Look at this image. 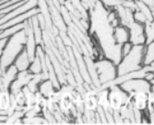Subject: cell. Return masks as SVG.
<instances>
[{
  "label": "cell",
  "instance_id": "15",
  "mask_svg": "<svg viewBox=\"0 0 154 125\" xmlns=\"http://www.w3.org/2000/svg\"><path fill=\"white\" fill-rule=\"evenodd\" d=\"M32 74H39L42 72V63L38 55H36L33 61L31 63L30 67L28 69Z\"/></svg>",
  "mask_w": 154,
  "mask_h": 125
},
{
  "label": "cell",
  "instance_id": "19",
  "mask_svg": "<svg viewBox=\"0 0 154 125\" xmlns=\"http://www.w3.org/2000/svg\"><path fill=\"white\" fill-rule=\"evenodd\" d=\"M113 116H114V120H115V124H123V119L120 115L119 110H117V109L113 110Z\"/></svg>",
  "mask_w": 154,
  "mask_h": 125
},
{
  "label": "cell",
  "instance_id": "5",
  "mask_svg": "<svg viewBox=\"0 0 154 125\" xmlns=\"http://www.w3.org/2000/svg\"><path fill=\"white\" fill-rule=\"evenodd\" d=\"M120 88L128 93L142 91L145 93H149L150 91L151 85L149 81L144 78H134L128 81H125L119 85Z\"/></svg>",
  "mask_w": 154,
  "mask_h": 125
},
{
  "label": "cell",
  "instance_id": "1",
  "mask_svg": "<svg viewBox=\"0 0 154 125\" xmlns=\"http://www.w3.org/2000/svg\"><path fill=\"white\" fill-rule=\"evenodd\" d=\"M27 35L24 30H21L8 38V43L2 52L0 57V67L2 75L6 72L7 68L14 64L18 55L25 48Z\"/></svg>",
  "mask_w": 154,
  "mask_h": 125
},
{
  "label": "cell",
  "instance_id": "11",
  "mask_svg": "<svg viewBox=\"0 0 154 125\" xmlns=\"http://www.w3.org/2000/svg\"><path fill=\"white\" fill-rule=\"evenodd\" d=\"M97 91V90H96ZM108 93H109V89H102L97 91V99H98V105L101 106L104 110L106 109H112L110 103H109V100H108Z\"/></svg>",
  "mask_w": 154,
  "mask_h": 125
},
{
  "label": "cell",
  "instance_id": "17",
  "mask_svg": "<svg viewBox=\"0 0 154 125\" xmlns=\"http://www.w3.org/2000/svg\"><path fill=\"white\" fill-rule=\"evenodd\" d=\"M134 20L136 22H138V23H141V24H145L148 19L147 18L145 17L144 14L141 12V11H139V10H136L134 11Z\"/></svg>",
  "mask_w": 154,
  "mask_h": 125
},
{
  "label": "cell",
  "instance_id": "6",
  "mask_svg": "<svg viewBox=\"0 0 154 125\" xmlns=\"http://www.w3.org/2000/svg\"><path fill=\"white\" fill-rule=\"evenodd\" d=\"M129 41L132 45H144L146 37L144 32V24L134 21L129 27Z\"/></svg>",
  "mask_w": 154,
  "mask_h": 125
},
{
  "label": "cell",
  "instance_id": "18",
  "mask_svg": "<svg viewBox=\"0 0 154 125\" xmlns=\"http://www.w3.org/2000/svg\"><path fill=\"white\" fill-rule=\"evenodd\" d=\"M132 46L133 45H132V43H130V41H128V43H125L124 44H122V56L123 57L130 52Z\"/></svg>",
  "mask_w": 154,
  "mask_h": 125
},
{
  "label": "cell",
  "instance_id": "7",
  "mask_svg": "<svg viewBox=\"0 0 154 125\" xmlns=\"http://www.w3.org/2000/svg\"><path fill=\"white\" fill-rule=\"evenodd\" d=\"M132 99L133 105L140 109L141 112L147 110V106L149 102V96L148 93L142 92V91H137V92H131L128 93Z\"/></svg>",
  "mask_w": 154,
  "mask_h": 125
},
{
  "label": "cell",
  "instance_id": "20",
  "mask_svg": "<svg viewBox=\"0 0 154 125\" xmlns=\"http://www.w3.org/2000/svg\"><path fill=\"white\" fill-rule=\"evenodd\" d=\"M154 78V73L152 72V71H149V72H147L146 73V75H145V76H144V79H146L147 81H150L151 79H153Z\"/></svg>",
  "mask_w": 154,
  "mask_h": 125
},
{
  "label": "cell",
  "instance_id": "2",
  "mask_svg": "<svg viewBox=\"0 0 154 125\" xmlns=\"http://www.w3.org/2000/svg\"><path fill=\"white\" fill-rule=\"evenodd\" d=\"M146 45H133L130 52L125 55L116 65L117 76L128 74L129 72L141 69L143 65V59L145 55Z\"/></svg>",
  "mask_w": 154,
  "mask_h": 125
},
{
  "label": "cell",
  "instance_id": "10",
  "mask_svg": "<svg viewBox=\"0 0 154 125\" xmlns=\"http://www.w3.org/2000/svg\"><path fill=\"white\" fill-rule=\"evenodd\" d=\"M38 90L39 92L43 95L45 98H50V97L53 95V93L57 90L54 88L53 83L50 79H47V80H45V81H42L40 84H39V87H38Z\"/></svg>",
  "mask_w": 154,
  "mask_h": 125
},
{
  "label": "cell",
  "instance_id": "14",
  "mask_svg": "<svg viewBox=\"0 0 154 125\" xmlns=\"http://www.w3.org/2000/svg\"><path fill=\"white\" fill-rule=\"evenodd\" d=\"M136 1V4H137V10L141 11L145 17L147 18L148 20L151 21V20H154L153 19V15H152V10L150 9V7L146 5L144 2L140 1V0H135Z\"/></svg>",
  "mask_w": 154,
  "mask_h": 125
},
{
  "label": "cell",
  "instance_id": "3",
  "mask_svg": "<svg viewBox=\"0 0 154 125\" xmlns=\"http://www.w3.org/2000/svg\"><path fill=\"white\" fill-rule=\"evenodd\" d=\"M94 66L101 84L114 80L117 76L116 65L107 58L94 62Z\"/></svg>",
  "mask_w": 154,
  "mask_h": 125
},
{
  "label": "cell",
  "instance_id": "13",
  "mask_svg": "<svg viewBox=\"0 0 154 125\" xmlns=\"http://www.w3.org/2000/svg\"><path fill=\"white\" fill-rule=\"evenodd\" d=\"M154 61V40L146 45L143 65H150Z\"/></svg>",
  "mask_w": 154,
  "mask_h": 125
},
{
  "label": "cell",
  "instance_id": "16",
  "mask_svg": "<svg viewBox=\"0 0 154 125\" xmlns=\"http://www.w3.org/2000/svg\"><path fill=\"white\" fill-rule=\"evenodd\" d=\"M102 4L108 9H115L117 6L122 5L123 0H101Z\"/></svg>",
  "mask_w": 154,
  "mask_h": 125
},
{
  "label": "cell",
  "instance_id": "8",
  "mask_svg": "<svg viewBox=\"0 0 154 125\" xmlns=\"http://www.w3.org/2000/svg\"><path fill=\"white\" fill-rule=\"evenodd\" d=\"M114 38L118 44H124L129 41V30L128 27L119 24L114 28Z\"/></svg>",
  "mask_w": 154,
  "mask_h": 125
},
{
  "label": "cell",
  "instance_id": "12",
  "mask_svg": "<svg viewBox=\"0 0 154 125\" xmlns=\"http://www.w3.org/2000/svg\"><path fill=\"white\" fill-rule=\"evenodd\" d=\"M144 32L146 37V43L145 45L150 43L154 40V20H148L144 24Z\"/></svg>",
  "mask_w": 154,
  "mask_h": 125
},
{
  "label": "cell",
  "instance_id": "9",
  "mask_svg": "<svg viewBox=\"0 0 154 125\" xmlns=\"http://www.w3.org/2000/svg\"><path fill=\"white\" fill-rule=\"evenodd\" d=\"M14 64L16 65L19 71H24V70H28V69H29L31 61H30L29 55H28L26 48H24L17 56L15 62H14Z\"/></svg>",
  "mask_w": 154,
  "mask_h": 125
},
{
  "label": "cell",
  "instance_id": "4",
  "mask_svg": "<svg viewBox=\"0 0 154 125\" xmlns=\"http://www.w3.org/2000/svg\"><path fill=\"white\" fill-rule=\"evenodd\" d=\"M108 89H109L108 100H109L110 106L113 110L116 109L119 110L123 105L127 104L132 100L130 95L128 92L123 90L119 85L112 86Z\"/></svg>",
  "mask_w": 154,
  "mask_h": 125
}]
</instances>
